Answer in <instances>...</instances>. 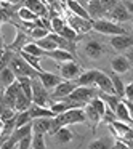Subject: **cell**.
<instances>
[{"instance_id":"obj_1","label":"cell","mask_w":133,"mask_h":149,"mask_svg":"<svg viewBox=\"0 0 133 149\" xmlns=\"http://www.w3.org/2000/svg\"><path fill=\"white\" fill-rule=\"evenodd\" d=\"M10 68L13 69L16 77H32L34 79V77H39V74H40V71H37L36 68H32L21 55L13 56V59H11V63H10Z\"/></svg>"},{"instance_id":"obj_2","label":"cell","mask_w":133,"mask_h":149,"mask_svg":"<svg viewBox=\"0 0 133 149\" xmlns=\"http://www.w3.org/2000/svg\"><path fill=\"white\" fill-rule=\"evenodd\" d=\"M56 120L63 127H68V125H74V123H84L88 119L84 107H72V109H68L61 114H56Z\"/></svg>"},{"instance_id":"obj_3","label":"cell","mask_w":133,"mask_h":149,"mask_svg":"<svg viewBox=\"0 0 133 149\" xmlns=\"http://www.w3.org/2000/svg\"><path fill=\"white\" fill-rule=\"evenodd\" d=\"M93 31L100 34H104V36H123L127 34V31L120 26L119 23H114L111 19H106V18H100V19L93 21Z\"/></svg>"},{"instance_id":"obj_4","label":"cell","mask_w":133,"mask_h":149,"mask_svg":"<svg viewBox=\"0 0 133 149\" xmlns=\"http://www.w3.org/2000/svg\"><path fill=\"white\" fill-rule=\"evenodd\" d=\"M32 103L40 104V106H47V107H50L53 103L48 90L45 88V85L42 84V80L39 77L32 79Z\"/></svg>"},{"instance_id":"obj_5","label":"cell","mask_w":133,"mask_h":149,"mask_svg":"<svg viewBox=\"0 0 133 149\" xmlns=\"http://www.w3.org/2000/svg\"><path fill=\"white\" fill-rule=\"evenodd\" d=\"M98 93H100V90H98L96 87H82V85H79V87L75 88L69 96H66V98L87 104V103H90L93 98H96Z\"/></svg>"},{"instance_id":"obj_6","label":"cell","mask_w":133,"mask_h":149,"mask_svg":"<svg viewBox=\"0 0 133 149\" xmlns=\"http://www.w3.org/2000/svg\"><path fill=\"white\" fill-rule=\"evenodd\" d=\"M68 24L71 27H74L79 34H87L93 29V19H87V18H82V16H77V15L71 13L68 16Z\"/></svg>"},{"instance_id":"obj_7","label":"cell","mask_w":133,"mask_h":149,"mask_svg":"<svg viewBox=\"0 0 133 149\" xmlns=\"http://www.w3.org/2000/svg\"><path fill=\"white\" fill-rule=\"evenodd\" d=\"M107 16H109L111 21L120 24V23H127V21H130L133 15L128 11V8L125 7V3H123V2H119L116 7H112L109 11H107Z\"/></svg>"},{"instance_id":"obj_8","label":"cell","mask_w":133,"mask_h":149,"mask_svg":"<svg viewBox=\"0 0 133 149\" xmlns=\"http://www.w3.org/2000/svg\"><path fill=\"white\" fill-rule=\"evenodd\" d=\"M77 87L79 85L75 80H63L61 84H59L55 90H52V93H50L52 101H58V100H63V98L69 96Z\"/></svg>"},{"instance_id":"obj_9","label":"cell","mask_w":133,"mask_h":149,"mask_svg":"<svg viewBox=\"0 0 133 149\" xmlns=\"http://www.w3.org/2000/svg\"><path fill=\"white\" fill-rule=\"evenodd\" d=\"M82 72L84 71H82L80 64H77L75 61H66L61 63V66H59V74L64 80H75Z\"/></svg>"},{"instance_id":"obj_10","label":"cell","mask_w":133,"mask_h":149,"mask_svg":"<svg viewBox=\"0 0 133 149\" xmlns=\"http://www.w3.org/2000/svg\"><path fill=\"white\" fill-rule=\"evenodd\" d=\"M109 43L116 52H127L133 47V37L128 34H123V36H112L109 39Z\"/></svg>"},{"instance_id":"obj_11","label":"cell","mask_w":133,"mask_h":149,"mask_svg":"<svg viewBox=\"0 0 133 149\" xmlns=\"http://www.w3.org/2000/svg\"><path fill=\"white\" fill-rule=\"evenodd\" d=\"M95 87H96L100 91H104V93H116L111 75H109V74H106V72H103V71H98L96 84H95ZM116 95H117V93H116Z\"/></svg>"},{"instance_id":"obj_12","label":"cell","mask_w":133,"mask_h":149,"mask_svg":"<svg viewBox=\"0 0 133 149\" xmlns=\"http://www.w3.org/2000/svg\"><path fill=\"white\" fill-rule=\"evenodd\" d=\"M39 79L42 80V84L45 85V88L48 91L55 90L56 87H58L59 84H61L64 79L61 77V75H56V74H52V72H47V71H42L39 74Z\"/></svg>"},{"instance_id":"obj_13","label":"cell","mask_w":133,"mask_h":149,"mask_svg":"<svg viewBox=\"0 0 133 149\" xmlns=\"http://www.w3.org/2000/svg\"><path fill=\"white\" fill-rule=\"evenodd\" d=\"M29 37H31V36H29L27 32H23L19 27H16V37H15L13 43H10L7 48H10V50H13V52H18V53H19L21 50H23L24 47H26L27 43L31 42Z\"/></svg>"},{"instance_id":"obj_14","label":"cell","mask_w":133,"mask_h":149,"mask_svg":"<svg viewBox=\"0 0 133 149\" xmlns=\"http://www.w3.org/2000/svg\"><path fill=\"white\" fill-rule=\"evenodd\" d=\"M84 52H85V55H87L88 58L96 59V58H100V56L106 52V48H104V47L98 42V40H90V42L85 43Z\"/></svg>"},{"instance_id":"obj_15","label":"cell","mask_w":133,"mask_h":149,"mask_svg":"<svg viewBox=\"0 0 133 149\" xmlns=\"http://www.w3.org/2000/svg\"><path fill=\"white\" fill-rule=\"evenodd\" d=\"M96 75H98V69H88V71H84L77 79V85H82V87H95L96 84Z\"/></svg>"},{"instance_id":"obj_16","label":"cell","mask_w":133,"mask_h":149,"mask_svg":"<svg viewBox=\"0 0 133 149\" xmlns=\"http://www.w3.org/2000/svg\"><path fill=\"white\" fill-rule=\"evenodd\" d=\"M111 68L116 74H125V72L130 71L132 64H130V59L127 56H116L111 61Z\"/></svg>"},{"instance_id":"obj_17","label":"cell","mask_w":133,"mask_h":149,"mask_svg":"<svg viewBox=\"0 0 133 149\" xmlns=\"http://www.w3.org/2000/svg\"><path fill=\"white\" fill-rule=\"evenodd\" d=\"M87 11L90 13V16H91L93 21L103 18L104 15H107V10L103 7L101 0H90V3L87 5Z\"/></svg>"},{"instance_id":"obj_18","label":"cell","mask_w":133,"mask_h":149,"mask_svg":"<svg viewBox=\"0 0 133 149\" xmlns=\"http://www.w3.org/2000/svg\"><path fill=\"white\" fill-rule=\"evenodd\" d=\"M45 56L55 59L58 63H66V61H74V55L68 50H63V48H56L52 50V52H45Z\"/></svg>"},{"instance_id":"obj_19","label":"cell","mask_w":133,"mask_h":149,"mask_svg":"<svg viewBox=\"0 0 133 149\" xmlns=\"http://www.w3.org/2000/svg\"><path fill=\"white\" fill-rule=\"evenodd\" d=\"M29 112L32 116V119H37V117H55L56 116V112L52 107L40 106V104H36V103H32V106L29 107Z\"/></svg>"},{"instance_id":"obj_20","label":"cell","mask_w":133,"mask_h":149,"mask_svg":"<svg viewBox=\"0 0 133 149\" xmlns=\"http://www.w3.org/2000/svg\"><path fill=\"white\" fill-rule=\"evenodd\" d=\"M24 7H27L31 11H34L39 18H47V15H48V8L45 7L42 0H26Z\"/></svg>"},{"instance_id":"obj_21","label":"cell","mask_w":133,"mask_h":149,"mask_svg":"<svg viewBox=\"0 0 133 149\" xmlns=\"http://www.w3.org/2000/svg\"><path fill=\"white\" fill-rule=\"evenodd\" d=\"M52 122H53V117H37V119H32L34 132H40V133L48 135Z\"/></svg>"},{"instance_id":"obj_22","label":"cell","mask_w":133,"mask_h":149,"mask_svg":"<svg viewBox=\"0 0 133 149\" xmlns=\"http://www.w3.org/2000/svg\"><path fill=\"white\" fill-rule=\"evenodd\" d=\"M84 111H85V114H87V119L91 122V127H93V132H95L98 123L103 122V116H101V114L98 112L96 109H95V106H93L91 103H87V104H85Z\"/></svg>"},{"instance_id":"obj_23","label":"cell","mask_w":133,"mask_h":149,"mask_svg":"<svg viewBox=\"0 0 133 149\" xmlns=\"http://www.w3.org/2000/svg\"><path fill=\"white\" fill-rule=\"evenodd\" d=\"M116 116H117V120H120V122H125V123H128V125L133 127V119L130 117L128 107H127V104H125V101H123V100H120L119 106H117Z\"/></svg>"},{"instance_id":"obj_24","label":"cell","mask_w":133,"mask_h":149,"mask_svg":"<svg viewBox=\"0 0 133 149\" xmlns=\"http://www.w3.org/2000/svg\"><path fill=\"white\" fill-rule=\"evenodd\" d=\"M66 7L71 10V13L77 15V16H82V18H87V19H91L90 13L87 11V8L82 7L77 0H68V2H66Z\"/></svg>"},{"instance_id":"obj_25","label":"cell","mask_w":133,"mask_h":149,"mask_svg":"<svg viewBox=\"0 0 133 149\" xmlns=\"http://www.w3.org/2000/svg\"><path fill=\"white\" fill-rule=\"evenodd\" d=\"M98 96H100L101 100L107 104V107H111L114 112H116V109H117V106H119L120 100H122L119 95H116V93H104V91H100V93H98Z\"/></svg>"},{"instance_id":"obj_26","label":"cell","mask_w":133,"mask_h":149,"mask_svg":"<svg viewBox=\"0 0 133 149\" xmlns=\"http://www.w3.org/2000/svg\"><path fill=\"white\" fill-rule=\"evenodd\" d=\"M0 80H2V85H3V88L10 87L13 82L18 80L16 74L13 72V69L10 68V66H7V68H2V72H0Z\"/></svg>"},{"instance_id":"obj_27","label":"cell","mask_w":133,"mask_h":149,"mask_svg":"<svg viewBox=\"0 0 133 149\" xmlns=\"http://www.w3.org/2000/svg\"><path fill=\"white\" fill-rule=\"evenodd\" d=\"M53 136H55V139L59 143V144H68V143L72 141V138H74V133H72L71 130L68 128V127H61V128H59Z\"/></svg>"},{"instance_id":"obj_28","label":"cell","mask_w":133,"mask_h":149,"mask_svg":"<svg viewBox=\"0 0 133 149\" xmlns=\"http://www.w3.org/2000/svg\"><path fill=\"white\" fill-rule=\"evenodd\" d=\"M18 18H19L23 23H34V21L39 19V16H37L34 11H31L27 7H21L19 10H18Z\"/></svg>"},{"instance_id":"obj_29","label":"cell","mask_w":133,"mask_h":149,"mask_svg":"<svg viewBox=\"0 0 133 149\" xmlns=\"http://www.w3.org/2000/svg\"><path fill=\"white\" fill-rule=\"evenodd\" d=\"M37 42V45L40 47V48H43L45 52H52V50H56V48H59L58 47V43L53 40V37L50 36H47V37H43V39H39V40H36Z\"/></svg>"},{"instance_id":"obj_30","label":"cell","mask_w":133,"mask_h":149,"mask_svg":"<svg viewBox=\"0 0 133 149\" xmlns=\"http://www.w3.org/2000/svg\"><path fill=\"white\" fill-rule=\"evenodd\" d=\"M59 36H63L64 39H68V40H71V42H77V40H80V34L77 32V31L74 29V27H71L69 24H66L64 27H63V31L59 32Z\"/></svg>"},{"instance_id":"obj_31","label":"cell","mask_w":133,"mask_h":149,"mask_svg":"<svg viewBox=\"0 0 133 149\" xmlns=\"http://www.w3.org/2000/svg\"><path fill=\"white\" fill-rule=\"evenodd\" d=\"M19 55L23 56V58L26 59V61L29 63L31 66H32V68H36L37 71H40V72L43 71V69H42V66H40V58H42V56L31 55V53H27V52H19Z\"/></svg>"},{"instance_id":"obj_32","label":"cell","mask_w":133,"mask_h":149,"mask_svg":"<svg viewBox=\"0 0 133 149\" xmlns=\"http://www.w3.org/2000/svg\"><path fill=\"white\" fill-rule=\"evenodd\" d=\"M111 79H112V84H114V90H116V93L119 95L120 98H125V85L122 84V80H120L119 74H111Z\"/></svg>"},{"instance_id":"obj_33","label":"cell","mask_w":133,"mask_h":149,"mask_svg":"<svg viewBox=\"0 0 133 149\" xmlns=\"http://www.w3.org/2000/svg\"><path fill=\"white\" fill-rule=\"evenodd\" d=\"M27 34L31 36V39L39 40V39H43V37L48 36V34H50V29H48V27H43V26H37V27H34L32 31H29Z\"/></svg>"},{"instance_id":"obj_34","label":"cell","mask_w":133,"mask_h":149,"mask_svg":"<svg viewBox=\"0 0 133 149\" xmlns=\"http://www.w3.org/2000/svg\"><path fill=\"white\" fill-rule=\"evenodd\" d=\"M43 135L45 133L40 132H32V149H45V139H43Z\"/></svg>"},{"instance_id":"obj_35","label":"cell","mask_w":133,"mask_h":149,"mask_svg":"<svg viewBox=\"0 0 133 149\" xmlns=\"http://www.w3.org/2000/svg\"><path fill=\"white\" fill-rule=\"evenodd\" d=\"M32 122V116H31L29 109L27 111H19V112L16 114V128L18 127H23L26 125V123Z\"/></svg>"},{"instance_id":"obj_36","label":"cell","mask_w":133,"mask_h":149,"mask_svg":"<svg viewBox=\"0 0 133 149\" xmlns=\"http://www.w3.org/2000/svg\"><path fill=\"white\" fill-rule=\"evenodd\" d=\"M21 52H27V53H31V55H36V56H45V50L40 48V47L37 45V42H29L23 50H21Z\"/></svg>"},{"instance_id":"obj_37","label":"cell","mask_w":133,"mask_h":149,"mask_svg":"<svg viewBox=\"0 0 133 149\" xmlns=\"http://www.w3.org/2000/svg\"><path fill=\"white\" fill-rule=\"evenodd\" d=\"M64 26H66L64 19H63V18H59V16H53L52 19H50V29H52L53 32H56V34L61 32Z\"/></svg>"},{"instance_id":"obj_38","label":"cell","mask_w":133,"mask_h":149,"mask_svg":"<svg viewBox=\"0 0 133 149\" xmlns=\"http://www.w3.org/2000/svg\"><path fill=\"white\" fill-rule=\"evenodd\" d=\"M16 148H18V149H29V148H32V135L23 138L19 143H18Z\"/></svg>"},{"instance_id":"obj_39","label":"cell","mask_w":133,"mask_h":149,"mask_svg":"<svg viewBox=\"0 0 133 149\" xmlns=\"http://www.w3.org/2000/svg\"><path fill=\"white\" fill-rule=\"evenodd\" d=\"M88 148H90V149H106L107 144L103 141V139H95L93 143H90V144H88Z\"/></svg>"},{"instance_id":"obj_40","label":"cell","mask_w":133,"mask_h":149,"mask_svg":"<svg viewBox=\"0 0 133 149\" xmlns=\"http://www.w3.org/2000/svg\"><path fill=\"white\" fill-rule=\"evenodd\" d=\"M119 2H120V0H101V3H103V7L106 8L107 11H109L112 7H116V5L119 3Z\"/></svg>"},{"instance_id":"obj_41","label":"cell","mask_w":133,"mask_h":149,"mask_svg":"<svg viewBox=\"0 0 133 149\" xmlns=\"http://www.w3.org/2000/svg\"><path fill=\"white\" fill-rule=\"evenodd\" d=\"M125 98L130 101H133V82L128 85H125Z\"/></svg>"},{"instance_id":"obj_42","label":"cell","mask_w":133,"mask_h":149,"mask_svg":"<svg viewBox=\"0 0 133 149\" xmlns=\"http://www.w3.org/2000/svg\"><path fill=\"white\" fill-rule=\"evenodd\" d=\"M123 101H125V104H127V107H128V112H130V117L133 119V101H130V100H127V98H122Z\"/></svg>"},{"instance_id":"obj_43","label":"cell","mask_w":133,"mask_h":149,"mask_svg":"<svg viewBox=\"0 0 133 149\" xmlns=\"http://www.w3.org/2000/svg\"><path fill=\"white\" fill-rule=\"evenodd\" d=\"M125 53H127L125 56H127V58L130 59V63H133V47H132V48H130V50H127Z\"/></svg>"},{"instance_id":"obj_44","label":"cell","mask_w":133,"mask_h":149,"mask_svg":"<svg viewBox=\"0 0 133 149\" xmlns=\"http://www.w3.org/2000/svg\"><path fill=\"white\" fill-rule=\"evenodd\" d=\"M125 7L128 8V11L133 15V2H127V3H125Z\"/></svg>"},{"instance_id":"obj_45","label":"cell","mask_w":133,"mask_h":149,"mask_svg":"<svg viewBox=\"0 0 133 149\" xmlns=\"http://www.w3.org/2000/svg\"><path fill=\"white\" fill-rule=\"evenodd\" d=\"M77 2L82 5V7H85V8H87V5H88V3H90V0H77Z\"/></svg>"},{"instance_id":"obj_46","label":"cell","mask_w":133,"mask_h":149,"mask_svg":"<svg viewBox=\"0 0 133 149\" xmlns=\"http://www.w3.org/2000/svg\"><path fill=\"white\" fill-rule=\"evenodd\" d=\"M2 2H7V3H11V5H13V3H19L21 0H2Z\"/></svg>"},{"instance_id":"obj_47","label":"cell","mask_w":133,"mask_h":149,"mask_svg":"<svg viewBox=\"0 0 133 149\" xmlns=\"http://www.w3.org/2000/svg\"><path fill=\"white\" fill-rule=\"evenodd\" d=\"M123 3H127V2H133V0H122Z\"/></svg>"},{"instance_id":"obj_48","label":"cell","mask_w":133,"mask_h":149,"mask_svg":"<svg viewBox=\"0 0 133 149\" xmlns=\"http://www.w3.org/2000/svg\"><path fill=\"white\" fill-rule=\"evenodd\" d=\"M61 2H63V3H66V2H68V0H61Z\"/></svg>"},{"instance_id":"obj_49","label":"cell","mask_w":133,"mask_h":149,"mask_svg":"<svg viewBox=\"0 0 133 149\" xmlns=\"http://www.w3.org/2000/svg\"><path fill=\"white\" fill-rule=\"evenodd\" d=\"M132 29H133V19H132Z\"/></svg>"}]
</instances>
